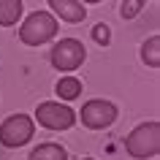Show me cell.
Instances as JSON below:
<instances>
[{
	"mask_svg": "<svg viewBox=\"0 0 160 160\" xmlns=\"http://www.w3.org/2000/svg\"><path fill=\"white\" fill-rule=\"evenodd\" d=\"M57 17H52L49 11H33L27 19L19 25V41L25 46H43L57 38Z\"/></svg>",
	"mask_w": 160,
	"mask_h": 160,
	"instance_id": "cell-1",
	"label": "cell"
},
{
	"mask_svg": "<svg viewBox=\"0 0 160 160\" xmlns=\"http://www.w3.org/2000/svg\"><path fill=\"white\" fill-rule=\"evenodd\" d=\"M125 152L136 160H149L160 152V122L149 119L136 125L125 138Z\"/></svg>",
	"mask_w": 160,
	"mask_h": 160,
	"instance_id": "cell-2",
	"label": "cell"
},
{
	"mask_svg": "<svg viewBox=\"0 0 160 160\" xmlns=\"http://www.w3.org/2000/svg\"><path fill=\"white\" fill-rule=\"evenodd\" d=\"M46 130H71L76 125V111L60 101H43L35 106V119Z\"/></svg>",
	"mask_w": 160,
	"mask_h": 160,
	"instance_id": "cell-3",
	"label": "cell"
},
{
	"mask_svg": "<svg viewBox=\"0 0 160 160\" xmlns=\"http://www.w3.org/2000/svg\"><path fill=\"white\" fill-rule=\"evenodd\" d=\"M84 60H87V49H84V43L76 41V38H60L49 52V62L62 73L76 71Z\"/></svg>",
	"mask_w": 160,
	"mask_h": 160,
	"instance_id": "cell-4",
	"label": "cell"
},
{
	"mask_svg": "<svg viewBox=\"0 0 160 160\" xmlns=\"http://www.w3.org/2000/svg\"><path fill=\"white\" fill-rule=\"evenodd\" d=\"M33 133H35L33 117H27V114H11L0 125V144L8 147V149H19V147H25L33 138Z\"/></svg>",
	"mask_w": 160,
	"mask_h": 160,
	"instance_id": "cell-5",
	"label": "cell"
},
{
	"mask_svg": "<svg viewBox=\"0 0 160 160\" xmlns=\"http://www.w3.org/2000/svg\"><path fill=\"white\" fill-rule=\"evenodd\" d=\"M79 117H82V125L90 128V130H103V128H111L117 122L119 111L117 106L111 101H103V98H92V101H87L79 111Z\"/></svg>",
	"mask_w": 160,
	"mask_h": 160,
	"instance_id": "cell-6",
	"label": "cell"
},
{
	"mask_svg": "<svg viewBox=\"0 0 160 160\" xmlns=\"http://www.w3.org/2000/svg\"><path fill=\"white\" fill-rule=\"evenodd\" d=\"M49 8L54 11L52 17H60L68 25H82L87 19V8L79 0H49Z\"/></svg>",
	"mask_w": 160,
	"mask_h": 160,
	"instance_id": "cell-7",
	"label": "cell"
},
{
	"mask_svg": "<svg viewBox=\"0 0 160 160\" xmlns=\"http://www.w3.org/2000/svg\"><path fill=\"white\" fill-rule=\"evenodd\" d=\"M25 3L22 0H0V27H14L22 19Z\"/></svg>",
	"mask_w": 160,
	"mask_h": 160,
	"instance_id": "cell-8",
	"label": "cell"
},
{
	"mask_svg": "<svg viewBox=\"0 0 160 160\" xmlns=\"http://www.w3.org/2000/svg\"><path fill=\"white\" fill-rule=\"evenodd\" d=\"M54 92H57L60 101H76L82 95V82L76 76H62V79H57V84H54Z\"/></svg>",
	"mask_w": 160,
	"mask_h": 160,
	"instance_id": "cell-9",
	"label": "cell"
},
{
	"mask_svg": "<svg viewBox=\"0 0 160 160\" xmlns=\"http://www.w3.org/2000/svg\"><path fill=\"white\" fill-rule=\"evenodd\" d=\"M30 160H68V152H65V147H60V144L46 141V144H38V147L30 152Z\"/></svg>",
	"mask_w": 160,
	"mask_h": 160,
	"instance_id": "cell-10",
	"label": "cell"
},
{
	"mask_svg": "<svg viewBox=\"0 0 160 160\" xmlns=\"http://www.w3.org/2000/svg\"><path fill=\"white\" fill-rule=\"evenodd\" d=\"M141 60L149 68H160V35H149L141 43Z\"/></svg>",
	"mask_w": 160,
	"mask_h": 160,
	"instance_id": "cell-11",
	"label": "cell"
},
{
	"mask_svg": "<svg viewBox=\"0 0 160 160\" xmlns=\"http://www.w3.org/2000/svg\"><path fill=\"white\" fill-rule=\"evenodd\" d=\"M144 6H147V0H122V6H119V17L125 19V22H130V19H136L144 11Z\"/></svg>",
	"mask_w": 160,
	"mask_h": 160,
	"instance_id": "cell-12",
	"label": "cell"
},
{
	"mask_svg": "<svg viewBox=\"0 0 160 160\" xmlns=\"http://www.w3.org/2000/svg\"><path fill=\"white\" fill-rule=\"evenodd\" d=\"M92 38L101 46H109V41H111V30H109V25H95L92 27Z\"/></svg>",
	"mask_w": 160,
	"mask_h": 160,
	"instance_id": "cell-13",
	"label": "cell"
},
{
	"mask_svg": "<svg viewBox=\"0 0 160 160\" xmlns=\"http://www.w3.org/2000/svg\"><path fill=\"white\" fill-rule=\"evenodd\" d=\"M79 3H103V0H79Z\"/></svg>",
	"mask_w": 160,
	"mask_h": 160,
	"instance_id": "cell-14",
	"label": "cell"
},
{
	"mask_svg": "<svg viewBox=\"0 0 160 160\" xmlns=\"http://www.w3.org/2000/svg\"><path fill=\"white\" fill-rule=\"evenodd\" d=\"M82 160H92V158H82Z\"/></svg>",
	"mask_w": 160,
	"mask_h": 160,
	"instance_id": "cell-15",
	"label": "cell"
}]
</instances>
